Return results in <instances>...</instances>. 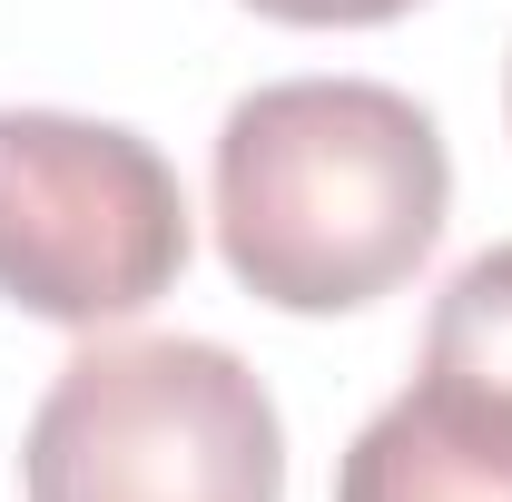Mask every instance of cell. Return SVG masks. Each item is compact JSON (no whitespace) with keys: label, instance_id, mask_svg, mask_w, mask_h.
<instances>
[{"label":"cell","instance_id":"cell-1","mask_svg":"<svg viewBox=\"0 0 512 502\" xmlns=\"http://www.w3.org/2000/svg\"><path fill=\"white\" fill-rule=\"evenodd\" d=\"M444 128L384 79H276L217 128V247L286 315L394 296L444 237Z\"/></svg>","mask_w":512,"mask_h":502},{"label":"cell","instance_id":"cell-2","mask_svg":"<svg viewBox=\"0 0 512 502\" xmlns=\"http://www.w3.org/2000/svg\"><path fill=\"white\" fill-rule=\"evenodd\" d=\"M30 502H286V424L207 335L69 355L20 443Z\"/></svg>","mask_w":512,"mask_h":502},{"label":"cell","instance_id":"cell-3","mask_svg":"<svg viewBox=\"0 0 512 502\" xmlns=\"http://www.w3.org/2000/svg\"><path fill=\"white\" fill-rule=\"evenodd\" d=\"M188 266L178 168L109 119L0 109V296L50 325H119Z\"/></svg>","mask_w":512,"mask_h":502},{"label":"cell","instance_id":"cell-4","mask_svg":"<svg viewBox=\"0 0 512 502\" xmlns=\"http://www.w3.org/2000/svg\"><path fill=\"white\" fill-rule=\"evenodd\" d=\"M335 502H512V443L453 424L424 394H394L375 424L345 443Z\"/></svg>","mask_w":512,"mask_h":502},{"label":"cell","instance_id":"cell-5","mask_svg":"<svg viewBox=\"0 0 512 502\" xmlns=\"http://www.w3.org/2000/svg\"><path fill=\"white\" fill-rule=\"evenodd\" d=\"M414 394L444 404L453 424L512 443V247H483L444 296H434Z\"/></svg>","mask_w":512,"mask_h":502},{"label":"cell","instance_id":"cell-6","mask_svg":"<svg viewBox=\"0 0 512 502\" xmlns=\"http://www.w3.org/2000/svg\"><path fill=\"white\" fill-rule=\"evenodd\" d=\"M266 20H296V30H375V20H404L414 0H247Z\"/></svg>","mask_w":512,"mask_h":502}]
</instances>
